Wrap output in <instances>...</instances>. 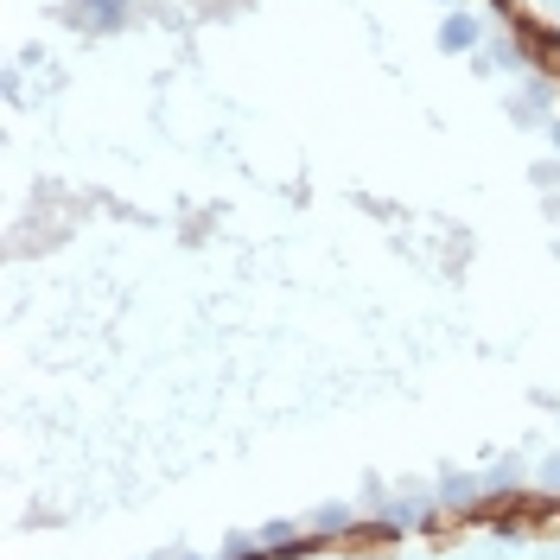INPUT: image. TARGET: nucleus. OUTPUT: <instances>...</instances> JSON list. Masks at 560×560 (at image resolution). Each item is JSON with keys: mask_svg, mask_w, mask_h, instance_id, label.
I'll use <instances>...</instances> for the list:
<instances>
[{"mask_svg": "<svg viewBox=\"0 0 560 560\" xmlns=\"http://www.w3.org/2000/svg\"><path fill=\"white\" fill-rule=\"evenodd\" d=\"M433 39H440V51H478V39H484V26L471 20V13H446V20H440V32H433Z\"/></svg>", "mask_w": 560, "mask_h": 560, "instance_id": "obj_1", "label": "nucleus"}, {"mask_svg": "<svg viewBox=\"0 0 560 560\" xmlns=\"http://www.w3.org/2000/svg\"><path fill=\"white\" fill-rule=\"evenodd\" d=\"M70 20H96V32H115L121 26V0H77Z\"/></svg>", "mask_w": 560, "mask_h": 560, "instance_id": "obj_2", "label": "nucleus"}, {"mask_svg": "<svg viewBox=\"0 0 560 560\" xmlns=\"http://www.w3.org/2000/svg\"><path fill=\"white\" fill-rule=\"evenodd\" d=\"M478 490H484L478 478H446V484H440V503L452 510V503H471V497H478Z\"/></svg>", "mask_w": 560, "mask_h": 560, "instance_id": "obj_3", "label": "nucleus"}, {"mask_svg": "<svg viewBox=\"0 0 560 560\" xmlns=\"http://www.w3.org/2000/svg\"><path fill=\"white\" fill-rule=\"evenodd\" d=\"M541 109H548V83H529V90L516 96V115H522V121H535Z\"/></svg>", "mask_w": 560, "mask_h": 560, "instance_id": "obj_4", "label": "nucleus"}, {"mask_svg": "<svg viewBox=\"0 0 560 560\" xmlns=\"http://www.w3.org/2000/svg\"><path fill=\"white\" fill-rule=\"evenodd\" d=\"M420 522V503H389V529H414Z\"/></svg>", "mask_w": 560, "mask_h": 560, "instance_id": "obj_5", "label": "nucleus"}, {"mask_svg": "<svg viewBox=\"0 0 560 560\" xmlns=\"http://www.w3.org/2000/svg\"><path fill=\"white\" fill-rule=\"evenodd\" d=\"M350 522H357V516H350L344 503H331V510H319V529H350Z\"/></svg>", "mask_w": 560, "mask_h": 560, "instance_id": "obj_6", "label": "nucleus"}, {"mask_svg": "<svg viewBox=\"0 0 560 560\" xmlns=\"http://www.w3.org/2000/svg\"><path fill=\"white\" fill-rule=\"evenodd\" d=\"M541 478H548V484L560 490V459H548V465H541Z\"/></svg>", "mask_w": 560, "mask_h": 560, "instance_id": "obj_7", "label": "nucleus"}, {"mask_svg": "<svg viewBox=\"0 0 560 560\" xmlns=\"http://www.w3.org/2000/svg\"><path fill=\"white\" fill-rule=\"evenodd\" d=\"M548 140H554V147H560V121H554V115H548Z\"/></svg>", "mask_w": 560, "mask_h": 560, "instance_id": "obj_8", "label": "nucleus"}]
</instances>
